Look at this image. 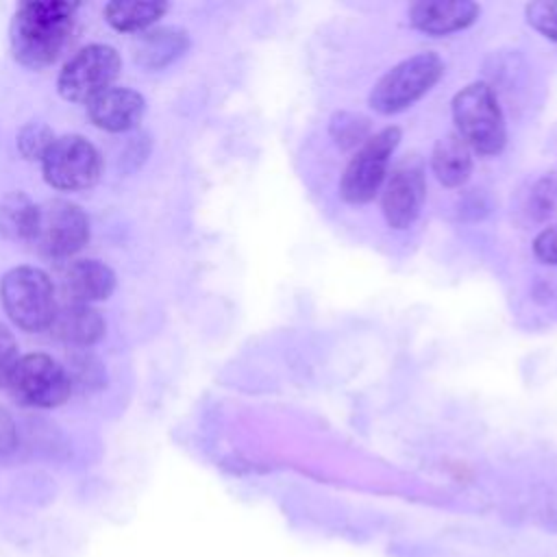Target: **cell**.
<instances>
[{
	"instance_id": "obj_22",
	"label": "cell",
	"mask_w": 557,
	"mask_h": 557,
	"mask_svg": "<svg viewBox=\"0 0 557 557\" xmlns=\"http://www.w3.org/2000/svg\"><path fill=\"white\" fill-rule=\"evenodd\" d=\"M67 374L72 379V389H74V385H78L83 389L102 387L104 385V372H102L98 359H94L91 355L74 357Z\"/></svg>"
},
{
	"instance_id": "obj_14",
	"label": "cell",
	"mask_w": 557,
	"mask_h": 557,
	"mask_svg": "<svg viewBox=\"0 0 557 557\" xmlns=\"http://www.w3.org/2000/svg\"><path fill=\"white\" fill-rule=\"evenodd\" d=\"M104 329L107 324L102 313L91 305H81V302L57 307V313L50 324V333L59 342L76 348L94 346L104 335Z\"/></svg>"
},
{
	"instance_id": "obj_16",
	"label": "cell",
	"mask_w": 557,
	"mask_h": 557,
	"mask_svg": "<svg viewBox=\"0 0 557 557\" xmlns=\"http://www.w3.org/2000/svg\"><path fill=\"white\" fill-rule=\"evenodd\" d=\"M431 170L444 187H461L472 174V150L453 131L440 137L431 152Z\"/></svg>"
},
{
	"instance_id": "obj_18",
	"label": "cell",
	"mask_w": 557,
	"mask_h": 557,
	"mask_svg": "<svg viewBox=\"0 0 557 557\" xmlns=\"http://www.w3.org/2000/svg\"><path fill=\"white\" fill-rule=\"evenodd\" d=\"M165 11H168L165 2L113 0L104 4L107 22L120 33H141L150 24H154L159 17H163Z\"/></svg>"
},
{
	"instance_id": "obj_20",
	"label": "cell",
	"mask_w": 557,
	"mask_h": 557,
	"mask_svg": "<svg viewBox=\"0 0 557 557\" xmlns=\"http://www.w3.org/2000/svg\"><path fill=\"white\" fill-rule=\"evenodd\" d=\"M54 133L46 122H28L17 131L15 146L17 152L28 161H41L50 144L54 141Z\"/></svg>"
},
{
	"instance_id": "obj_7",
	"label": "cell",
	"mask_w": 557,
	"mask_h": 557,
	"mask_svg": "<svg viewBox=\"0 0 557 557\" xmlns=\"http://www.w3.org/2000/svg\"><path fill=\"white\" fill-rule=\"evenodd\" d=\"M122 59L113 46L89 44L81 48L59 72L57 89L70 102H89L113 87L120 76Z\"/></svg>"
},
{
	"instance_id": "obj_1",
	"label": "cell",
	"mask_w": 557,
	"mask_h": 557,
	"mask_svg": "<svg viewBox=\"0 0 557 557\" xmlns=\"http://www.w3.org/2000/svg\"><path fill=\"white\" fill-rule=\"evenodd\" d=\"M76 4L61 0L22 2L13 15L9 41L17 63L30 70L52 65L70 44Z\"/></svg>"
},
{
	"instance_id": "obj_25",
	"label": "cell",
	"mask_w": 557,
	"mask_h": 557,
	"mask_svg": "<svg viewBox=\"0 0 557 557\" xmlns=\"http://www.w3.org/2000/svg\"><path fill=\"white\" fill-rule=\"evenodd\" d=\"M533 255L540 263L557 265V222L542 228L533 239Z\"/></svg>"
},
{
	"instance_id": "obj_4",
	"label": "cell",
	"mask_w": 557,
	"mask_h": 557,
	"mask_svg": "<svg viewBox=\"0 0 557 557\" xmlns=\"http://www.w3.org/2000/svg\"><path fill=\"white\" fill-rule=\"evenodd\" d=\"M444 74V61L435 52H420L387 70L370 91V107L381 115H394L416 104Z\"/></svg>"
},
{
	"instance_id": "obj_2",
	"label": "cell",
	"mask_w": 557,
	"mask_h": 557,
	"mask_svg": "<svg viewBox=\"0 0 557 557\" xmlns=\"http://www.w3.org/2000/svg\"><path fill=\"white\" fill-rule=\"evenodd\" d=\"M455 133L472 152L498 154L507 141L505 117L492 87L483 81L459 89L450 102Z\"/></svg>"
},
{
	"instance_id": "obj_9",
	"label": "cell",
	"mask_w": 557,
	"mask_h": 557,
	"mask_svg": "<svg viewBox=\"0 0 557 557\" xmlns=\"http://www.w3.org/2000/svg\"><path fill=\"white\" fill-rule=\"evenodd\" d=\"M89 239V220L85 211L70 200H48L39 205L35 237L30 244L52 259L76 255Z\"/></svg>"
},
{
	"instance_id": "obj_19",
	"label": "cell",
	"mask_w": 557,
	"mask_h": 557,
	"mask_svg": "<svg viewBox=\"0 0 557 557\" xmlns=\"http://www.w3.org/2000/svg\"><path fill=\"white\" fill-rule=\"evenodd\" d=\"M331 137L339 148H359L370 137L368 117L350 111H339L331 117Z\"/></svg>"
},
{
	"instance_id": "obj_26",
	"label": "cell",
	"mask_w": 557,
	"mask_h": 557,
	"mask_svg": "<svg viewBox=\"0 0 557 557\" xmlns=\"http://www.w3.org/2000/svg\"><path fill=\"white\" fill-rule=\"evenodd\" d=\"M15 446V424L11 416L0 409V455L9 453Z\"/></svg>"
},
{
	"instance_id": "obj_12",
	"label": "cell",
	"mask_w": 557,
	"mask_h": 557,
	"mask_svg": "<svg viewBox=\"0 0 557 557\" xmlns=\"http://www.w3.org/2000/svg\"><path fill=\"white\" fill-rule=\"evenodd\" d=\"M479 17V7L468 0H420L409 7V22L416 30L444 37L470 28Z\"/></svg>"
},
{
	"instance_id": "obj_5",
	"label": "cell",
	"mask_w": 557,
	"mask_h": 557,
	"mask_svg": "<svg viewBox=\"0 0 557 557\" xmlns=\"http://www.w3.org/2000/svg\"><path fill=\"white\" fill-rule=\"evenodd\" d=\"M400 141L398 126H385L370 135L348 161L339 178V196L350 205L370 202L385 183L389 157Z\"/></svg>"
},
{
	"instance_id": "obj_6",
	"label": "cell",
	"mask_w": 557,
	"mask_h": 557,
	"mask_svg": "<svg viewBox=\"0 0 557 557\" xmlns=\"http://www.w3.org/2000/svg\"><path fill=\"white\" fill-rule=\"evenodd\" d=\"M39 163L44 181L61 191L89 189L102 174V157L98 148L76 133L54 137Z\"/></svg>"
},
{
	"instance_id": "obj_17",
	"label": "cell",
	"mask_w": 557,
	"mask_h": 557,
	"mask_svg": "<svg viewBox=\"0 0 557 557\" xmlns=\"http://www.w3.org/2000/svg\"><path fill=\"white\" fill-rule=\"evenodd\" d=\"M39 218L35 205L24 191H11L0 200V235L13 242H33Z\"/></svg>"
},
{
	"instance_id": "obj_24",
	"label": "cell",
	"mask_w": 557,
	"mask_h": 557,
	"mask_svg": "<svg viewBox=\"0 0 557 557\" xmlns=\"http://www.w3.org/2000/svg\"><path fill=\"white\" fill-rule=\"evenodd\" d=\"M531 207L537 218H546L557 211V172L546 174L542 181H537L533 189Z\"/></svg>"
},
{
	"instance_id": "obj_3",
	"label": "cell",
	"mask_w": 557,
	"mask_h": 557,
	"mask_svg": "<svg viewBox=\"0 0 557 557\" xmlns=\"http://www.w3.org/2000/svg\"><path fill=\"white\" fill-rule=\"evenodd\" d=\"M0 302L9 320L28 333L50 329L57 313L54 285L50 276L35 265H17L2 276Z\"/></svg>"
},
{
	"instance_id": "obj_8",
	"label": "cell",
	"mask_w": 557,
	"mask_h": 557,
	"mask_svg": "<svg viewBox=\"0 0 557 557\" xmlns=\"http://www.w3.org/2000/svg\"><path fill=\"white\" fill-rule=\"evenodd\" d=\"M7 387L22 405L50 409L63 405L70 398L72 379L67 368L50 355L30 352L20 357Z\"/></svg>"
},
{
	"instance_id": "obj_10",
	"label": "cell",
	"mask_w": 557,
	"mask_h": 557,
	"mask_svg": "<svg viewBox=\"0 0 557 557\" xmlns=\"http://www.w3.org/2000/svg\"><path fill=\"white\" fill-rule=\"evenodd\" d=\"M424 172L418 161L400 163L389 181L385 183L381 196V211L387 226L403 231L409 228L422 209L424 202Z\"/></svg>"
},
{
	"instance_id": "obj_23",
	"label": "cell",
	"mask_w": 557,
	"mask_h": 557,
	"mask_svg": "<svg viewBox=\"0 0 557 557\" xmlns=\"http://www.w3.org/2000/svg\"><path fill=\"white\" fill-rule=\"evenodd\" d=\"M20 361V346L13 331L0 322V387L9 385V379Z\"/></svg>"
},
{
	"instance_id": "obj_13",
	"label": "cell",
	"mask_w": 557,
	"mask_h": 557,
	"mask_svg": "<svg viewBox=\"0 0 557 557\" xmlns=\"http://www.w3.org/2000/svg\"><path fill=\"white\" fill-rule=\"evenodd\" d=\"M115 289V272L98 259L74 261L63 274V294L72 302L91 305L107 300Z\"/></svg>"
},
{
	"instance_id": "obj_15",
	"label": "cell",
	"mask_w": 557,
	"mask_h": 557,
	"mask_svg": "<svg viewBox=\"0 0 557 557\" xmlns=\"http://www.w3.org/2000/svg\"><path fill=\"white\" fill-rule=\"evenodd\" d=\"M189 48V35L176 26H161L141 33L133 44V59L139 67L154 72L172 65Z\"/></svg>"
},
{
	"instance_id": "obj_11",
	"label": "cell",
	"mask_w": 557,
	"mask_h": 557,
	"mask_svg": "<svg viewBox=\"0 0 557 557\" xmlns=\"http://www.w3.org/2000/svg\"><path fill=\"white\" fill-rule=\"evenodd\" d=\"M146 111V98L131 87H109L87 102V117L94 126L109 133L135 128Z\"/></svg>"
},
{
	"instance_id": "obj_21",
	"label": "cell",
	"mask_w": 557,
	"mask_h": 557,
	"mask_svg": "<svg viewBox=\"0 0 557 557\" xmlns=\"http://www.w3.org/2000/svg\"><path fill=\"white\" fill-rule=\"evenodd\" d=\"M524 15L540 35L557 41V2H531L524 7Z\"/></svg>"
}]
</instances>
